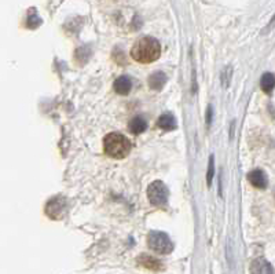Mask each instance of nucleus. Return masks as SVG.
I'll return each instance as SVG.
<instances>
[{
    "label": "nucleus",
    "mask_w": 275,
    "mask_h": 274,
    "mask_svg": "<svg viewBox=\"0 0 275 274\" xmlns=\"http://www.w3.org/2000/svg\"><path fill=\"white\" fill-rule=\"evenodd\" d=\"M207 112V124L211 126V123H212V106H209Z\"/></svg>",
    "instance_id": "nucleus-16"
},
{
    "label": "nucleus",
    "mask_w": 275,
    "mask_h": 274,
    "mask_svg": "<svg viewBox=\"0 0 275 274\" xmlns=\"http://www.w3.org/2000/svg\"><path fill=\"white\" fill-rule=\"evenodd\" d=\"M104 149L109 157L124 158L131 152V142L122 134L112 132L105 136Z\"/></svg>",
    "instance_id": "nucleus-2"
},
{
    "label": "nucleus",
    "mask_w": 275,
    "mask_h": 274,
    "mask_svg": "<svg viewBox=\"0 0 275 274\" xmlns=\"http://www.w3.org/2000/svg\"><path fill=\"white\" fill-rule=\"evenodd\" d=\"M251 274H274V269L266 259L257 258L251 263Z\"/></svg>",
    "instance_id": "nucleus-7"
},
{
    "label": "nucleus",
    "mask_w": 275,
    "mask_h": 274,
    "mask_svg": "<svg viewBox=\"0 0 275 274\" xmlns=\"http://www.w3.org/2000/svg\"><path fill=\"white\" fill-rule=\"evenodd\" d=\"M167 83V76L163 72H154L149 77V87L152 90L160 91Z\"/></svg>",
    "instance_id": "nucleus-10"
},
{
    "label": "nucleus",
    "mask_w": 275,
    "mask_h": 274,
    "mask_svg": "<svg viewBox=\"0 0 275 274\" xmlns=\"http://www.w3.org/2000/svg\"><path fill=\"white\" fill-rule=\"evenodd\" d=\"M248 179L257 189H266L267 188V176L263 171L255 170L252 172H249Z\"/></svg>",
    "instance_id": "nucleus-8"
},
{
    "label": "nucleus",
    "mask_w": 275,
    "mask_h": 274,
    "mask_svg": "<svg viewBox=\"0 0 275 274\" xmlns=\"http://www.w3.org/2000/svg\"><path fill=\"white\" fill-rule=\"evenodd\" d=\"M138 263H139L140 266H143L144 269L152 270V271H160V270L164 269L163 262L152 255H146V254H143V255H140L139 258H138Z\"/></svg>",
    "instance_id": "nucleus-6"
},
{
    "label": "nucleus",
    "mask_w": 275,
    "mask_h": 274,
    "mask_svg": "<svg viewBox=\"0 0 275 274\" xmlns=\"http://www.w3.org/2000/svg\"><path fill=\"white\" fill-rule=\"evenodd\" d=\"M147 245L150 249L161 255H167L173 251V243L171 241V238L168 237V234L163 232H152L147 236Z\"/></svg>",
    "instance_id": "nucleus-3"
},
{
    "label": "nucleus",
    "mask_w": 275,
    "mask_h": 274,
    "mask_svg": "<svg viewBox=\"0 0 275 274\" xmlns=\"http://www.w3.org/2000/svg\"><path fill=\"white\" fill-rule=\"evenodd\" d=\"M161 55V45L157 39L150 36L140 37L131 50V57L139 63H152Z\"/></svg>",
    "instance_id": "nucleus-1"
},
{
    "label": "nucleus",
    "mask_w": 275,
    "mask_h": 274,
    "mask_svg": "<svg viewBox=\"0 0 275 274\" xmlns=\"http://www.w3.org/2000/svg\"><path fill=\"white\" fill-rule=\"evenodd\" d=\"M114 91L120 95H127L132 88V81L128 76H120L117 80L114 81Z\"/></svg>",
    "instance_id": "nucleus-9"
},
{
    "label": "nucleus",
    "mask_w": 275,
    "mask_h": 274,
    "mask_svg": "<svg viewBox=\"0 0 275 274\" xmlns=\"http://www.w3.org/2000/svg\"><path fill=\"white\" fill-rule=\"evenodd\" d=\"M260 87L266 94H271L275 87V76L272 73H264L260 80Z\"/></svg>",
    "instance_id": "nucleus-13"
},
{
    "label": "nucleus",
    "mask_w": 275,
    "mask_h": 274,
    "mask_svg": "<svg viewBox=\"0 0 275 274\" xmlns=\"http://www.w3.org/2000/svg\"><path fill=\"white\" fill-rule=\"evenodd\" d=\"M66 212V201L62 197L51 198L45 206V214L50 216L51 219H62Z\"/></svg>",
    "instance_id": "nucleus-5"
},
{
    "label": "nucleus",
    "mask_w": 275,
    "mask_h": 274,
    "mask_svg": "<svg viewBox=\"0 0 275 274\" xmlns=\"http://www.w3.org/2000/svg\"><path fill=\"white\" fill-rule=\"evenodd\" d=\"M43 24L41 18L39 17V14H37L36 9H31L29 10V13H28V19H27V27L29 29H36Z\"/></svg>",
    "instance_id": "nucleus-14"
},
{
    "label": "nucleus",
    "mask_w": 275,
    "mask_h": 274,
    "mask_svg": "<svg viewBox=\"0 0 275 274\" xmlns=\"http://www.w3.org/2000/svg\"><path fill=\"white\" fill-rule=\"evenodd\" d=\"M168 196H169V192L161 180L153 182L147 189V197H149L150 202L153 206H157V207L164 206L168 201Z\"/></svg>",
    "instance_id": "nucleus-4"
},
{
    "label": "nucleus",
    "mask_w": 275,
    "mask_h": 274,
    "mask_svg": "<svg viewBox=\"0 0 275 274\" xmlns=\"http://www.w3.org/2000/svg\"><path fill=\"white\" fill-rule=\"evenodd\" d=\"M128 128H130V131H131L132 134L139 135L147 130V123H146V120L142 119V117H134L131 122H130Z\"/></svg>",
    "instance_id": "nucleus-12"
},
{
    "label": "nucleus",
    "mask_w": 275,
    "mask_h": 274,
    "mask_svg": "<svg viewBox=\"0 0 275 274\" xmlns=\"http://www.w3.org/2000/svg\"><path fill=\"white\" fill-rule=\"evenodd\" d=\"M213 174H215V157L211 156V158H209V166H208V174H207L208 186H211V185H212Z\"/></svg>",
    "instance_id": "nucleus-15"
},
{
    "label": "nucleus",
    "mask_w": 275,
    "mask_h": 274,
    "mask_svg": "<svg viewBox=\"0 0 275 274\" xmlns=\"http://www.w3.org/2000/svg\"><path fill=\"white\" fill-rule=\"evenodd\" d=\"M157 124L164 131H172L176 128V120L171 113H165L163 116H160Z\"/></svg>",
    "instance_id": "nucleus-11"
}]
</instances>
